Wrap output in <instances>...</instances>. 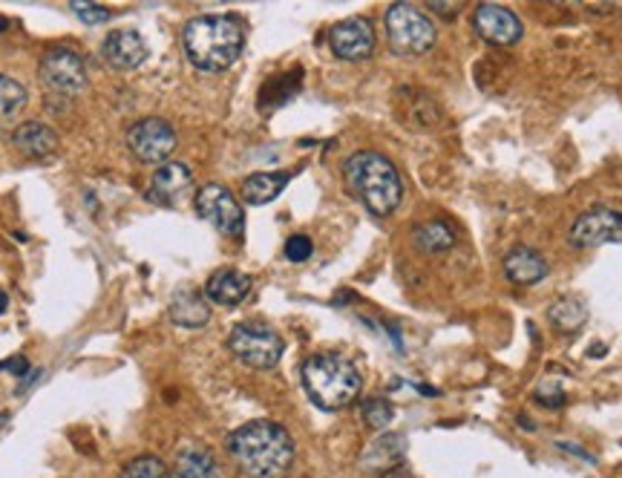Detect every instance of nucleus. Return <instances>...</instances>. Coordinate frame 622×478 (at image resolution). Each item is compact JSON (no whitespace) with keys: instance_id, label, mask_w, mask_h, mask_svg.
<instances>
[{"instance_id":"obj_1","label":"nucleus","mask_w":622,"mask_h":478,"mask_svg":"<svg viewBox=\"0 0 622 478\" xmlns=\"http://www.w3.org/2000/svg\"><path fill=\"white\" fill-rule=\"evenodd\" d=\"M228 450L248 478H283L294 461L289 429L274 421H248L228 436Z\"/></svg>"},{"instance_id":"obj_2","label":"nucleus","mask_w":622,"mask_h":478,"mask_svg":"<svg viewBox=\"0 0 622 478\" xmlns=\"http://www.w3.org/2000/svg\"><path fill=\"white\" fill-rule=\"evenodd\" d=\"M182 43L197 70L222 72L240 58L245 29L231 14H199L184 27Z\"/></svg>"},{"instance_id":"obj_3","label":"nucleus","mask_w":622,"mask_h":478,"mask_svg":"<svg viewBox=\"0 0 622 478\" xmlns=\"http://www.w3.org/2000/svg\"><path fill=\"white\" fill-rule=\"evenodd\" d=\"M347 182L352 193L375 217H389L401 205L403 185L395 165L375 150H361L347 162Z\"/></svg>"},{"instance_id":"obj_4","label":"nucleus","mask_w":622,"mask_h":478,"mask_svg":"<svg viewBox=\"0 0 622 478\" xmlns=\"http://www.w3.org/2000/svg\"><path fill=\"white\" fill-rule=\"evenodd\" d=\"M303 387L309 398L325 412H338L361 395V372L343 355H311L303 364Z\"/></svg>"},{"instance_id":"obj_5","label":"nucleus","mask_w":622,"mask_h":478,"mask_svg":"<svg viewBox=\"0 0 622 478\" xmlns=\"http://www.w3.org/2000/svg\"><path fill=\"white\" fill-rule=\"evenodd\" d=\"M387 36L398 56H424L435 43V23L412 3H395L387 9Z\"/></svg>"},{"instance_id":"obj_6","label":"nucleus","mask_w":622,"mask_h":478,"mask_svg":"<svg viewBox=\"0 0 622 478\" xmlns=\"http://www.w3.org/2000/svg\"><path fill=\"white\" fill-rule=\"evenodd\" d=\"M228 349L233 352V358H240L251 369H271L283 358V338L269 326L240 323L233 326Z\"/></svg>"},{"instance_id":"obj_7","label":"nucleus","mask_w":622,"mask_h":478,"mask_svg":"<svg viewBox=\"0 0 622 478\" xmlns=\"http://www.w3.org/2000/svg\"><path fill=\"white\" fill-rule=\"evenodd\" d=\"M197 211L199 217L208 219L217 231L228 233V237H242V231H245V213H242L240 202L233 199L231 190L222 188V185L211 182L205 188H199Z\"/></svg>"},{"instance_id":"obj_8","label":"nucleus","mask_w":622,"mask_h":478,"mask_svg":"<svg viewBox=\"0 0 622 478\" xmlns=\"http://www.w3.org/2000/svg\"><path fill=\"white\" fill-rule=\"evenodd\" d=\"M130 153L144 165L164 162L177 150V130L164 119H142L128 130Z\"/></svg>"},{"instance_id":"obj_9","label":"nucleus","mask_w":622,"mask_h":478,"mask_svg":"<svg viewBox=\"0 0 622 478\" xmlns=\"http://www.w3.org/2000/svg\"><path fill=\"white\" fill-rule=\"evenodd\" d=\"M41 81L52 92L78 96L87 87V67L81 56L67 47H56L41 58Z\"/></svg>"},{"instance_id":"obj_10","label":"nucleus","mask_w":622,"mask_h":478,"mask_svg":"<svg viewBox=\"0 0 622 478\" xmlns=\"http://www.w3.org/2000/svg\"><path fill=\"white\" fill-rule=\"evenodd\" d=\"M609 242H622V217L616 211L594 208L571 226V246L600 248Z\"/></svg>"},{"instance_id":"obj_11","label":"nucleus","mask_w":622,"mask_h":478,"mask_svg":"<svg viewBox=\"0 0 622 478\" xmlns=\"http://www.w3.org/2000/svg\"><path fill=\"white\" fill-rule=\"evenodd\" d=\"M329 47L343 61H363L375 52V29L367 18H347L332 27Z\"/></svg>"},{"instance_id":"obj_12","label":"nucleus","mask_w":622,"mask_h":478,"mask_svg":"<svg viewBox=\"0 0 622 478\" xmlns=\"http://www.w3.org/2000/svg\"><path fill=\"white\" fill-rule=\"evenodd\" d=\"M473 27L481 38L495 47H510L522 38V21L516 12L493 3H481L473 14Z\"/></svg>"},{"instance_id":"obj_13","label":"nucleus","mask_w":622,"mask_h":478,"mask_svg":"<svg viewBox=\"0 0 622 478\" xmlns=\"http://www.w3.org/2000/svg\"><path fill=\"white\" fill-rule=\"evenodd\" d=\"M191 182H193V173L188 165H182V162L162 165V168L153 173V179H150L148 202L170 208V205H177L179 199L188 193Z\"/></svg>"},{"instance_id":"obj_14","label":"nucleus","mask_w":622,"mask_h":478,"mask_svg":"<svg viewBox=\"0 0 622 478\" xmlns=\"http://www.w3.org/2000/svg\"><path fill=\"white\" fill-rule=\"evenodd\" d=\"M104 61L113 67V70H136V67H142L144 58H148V43L139 32L133 29H116L110 32L104 41Z\"/></svg>"},{"instance_id":"obj_15","label":"nucleus","mask_w":622,"mask_h":478,"mask_svg":"<svg viewBox=\"0 0 622 478\" xmlns=\"http://www.w3.org/2000/svg\"><path fill=\"white\" fill-rule=\"evenodd\" d=\"M12 141L27 159H50L58 150V133L41 121H27V125L18 127Z\"/></svg>"},{"instance_id":"obj_16","label":"nucleus","mask_w":622,"mask_h":478,"mask_svg":"<svg viewBox=\"0 0 622 478\" xmlns=\"http://www.w3.org/2000/svg\"><path fill=\"white\" fill-rule=\"evenodd\" d=\"M248 291H251V277L237 271V268H222L205 286L208 300L220 302V306H240Z\"/></svg>"},{"instance_id":"obj_17","label":"nucleus","mask_w":622,"mask_h":478,"mask_svg":"<svg viewBox=\"0 0 622 478\" xmlns=\"http://www.w3.org/2000/svg\"><path fill=\"white\" fill-rule=\"evenodd\" d=\"M504 275L513 282H519V286H536V282L544 280V275H548V262H544L533 248L519 246L513 248V251H508V257H504Z\"/></svg>"},{"instance_id":"obj_18","label":"nucleus","mask_w":622,"mask_h":478,"mask_svg":"<svg viewBox=\"0 0 622 478\" xmlns=\"http://www.w3.org/2000/svg\"><path fill=\"white\" fill-rule=\"evenodd\" d=\"M170 320L182 329H202L211 320V306L208 297H202L199 291H182L173 297L170 302Z\"/></svg>"},{"instance_id":"obj_19","label":"nucleus","mask_w":622,"mask_h":478,"mask_svg":"<svg viewBox=\"0 0 622 478\" xmlns=\"http://www.w3.org/2000/svg\"><path fill=\"white\" fill-rule=\"evenodd\" d=\"M177 478H225V472L211 450L184 447L177 458Z\"/></svg>"},{"instance_id":"obj_20","label":"nucleus","mask_w":622,"mask_h":478,"mask_svg":"<svg viewBox=\"0 0 622 478\" xmlns=\"http://www.w3.org/2000/svg\"><path fill=\"white\" fill-rule=\"evenodd\" d=\"M401 461H403L401 436H381L378 441L369 444L367 452H363L361 458V465L367 467V470H375V472L392 470V467H398Z\"/></svg>"},{"instance_id":"obj_21","label":"nucleus","mask_w":622,"mask_h":478,"mask_svg":"<svg viewBox=\"0 0 622 478\" xmlns=\"http://www.w3.org/2000/svg\"><path fill=\"white\" fill-rule=\"evenodd\" d=\"M289 179V173H254L242 182V197L248 205H265L283 193Z\"/></svg>"},{"instance_id":"obj_22","label":"nucleus","mask_w":622,"mask_h":478,"mask_svg":"<svg viewBox=\"0 0 622 478\" xmlns=\"http://www.w3.org/2000/svg\"><path fill=\"white\" fill-rule=\"evenodd\" d=\"M415 242L424 251H447V248H453L455 242V233L453 228L441 222V219H432V222H424L421 228H415Z\"/></svg>"},{"instance_id":"obj_23","label":"nucleus","mask_w":622,"mask_h":478,"mask_svg":"<svg viewBox=\"0 0 622 478\" xmlns=\"http://www.w3.org/2000/svg\"><path fill=\"white\" fill-rule=\"evenodd\" d=\"M548 320L556 326L559 331H576L588 320V309L580 300H559L556 306L548 309Z\"/></svg>"},{"instance_id":"obj_24","label":"nucleus","mask_w":622,"mask_h":478,"mask_svg":"<svg viewBox=\"0 0 622 478\" xmlns=\"http://www.w3.org/2000/svg\"><path fill=\"white\" fill-rule=\"evenodd\" d=\"M27 107V90L14 78L0 76V121H9Z\"/></svg>"},{"instance_id":"obj_25","label":"nucleus","mask_w":622,"mask_h":478,"mask_svg":"<svg viewBox=\"0 0 622 478\" xmlns=\"http://www.w3.org/2000/svg\"><path fill=\"white\" fill-rule=\"evenodd\" d=\"M361 416L372 429H383L395 418V409H392V404L387 398H367L361 407Z\"/></svg>"},{"instance_id":"obj_26","label":"nucleus","mask_w":622,"mask_h":478,"mask_svg":"<svg viewBox=\"0 0 622 478\" xmlns=\"http://www.w3.org/2000/svg\"><path fill=\"white\" fill-rule=\"evenodd\" d=\"M121 478H170V472H168V467H164L162 458L142 456L124 467Z\"/></svg>"},{"instance_id":"obj_27","label":"nucleus","mask_w":622,"mask_h":478,"mask_svg":"<svg viewBox=\"0 0 622 478\" xmlns=\"http://www.w3.org/2000/svg\"><path fill=\"white\" fill-rule=\"evenodd\" d=\"M72 12L87 23V27H96V23L110 21V9L96 7V3H84V0H72Z\"/></svg>"},{"instance_id":"obj_28","label":"nucleus","mask_w":622,"mask_h":478,"mask_svg":"<svg viewBox=\"0 0 622 478\" xmlns=\"http://www.w3.org/2000/svg\"><path fill=\"white\" fill-rule=\"evenodd\" d=\"M311 251H314V246H311V239L303 237V233H294V237L285 242V257H289L291 262L309 260Z\"/></svg>"},{"instance_id":"obj_29","label":"nucleus","mask_w":622,"mask_h":478,"mask_svg":"<svg viewBox=\"0 0 622 478\" xmlns=\"http://www.w3.org/2000/svg\"><path fill=\"white\" fill-rule=\"evenodd\" d=\"M0 369H14L12 375H27L29 364H27V358H9V360H3V364H0Z\"/></svg>"},{"instance_id":"obj_30","label":"nucleus","mask_w":622,"mask_h":478,"mask_svg":"<svg viewBox=\"0 0 622 478\" xmlns=\"http://www.w3.org/2000/svg\"><path fill=\"white\" fill-rule=\"evenodd\" d=\"M430 9H432V12H441V14H453L455 12V7H444V3H439V0H432Z\"/></svg>"},{"instance_id":"obj_31","label":"nucleus","mask_w":622,"mask_h":478,"mask_svg":"<svg viewBox=\"0 0 622 478\" xmlns=\"http://www.w3.org/2000/svg\"><path fill=\"white\" fill-rule=\"evenodd\" d=\"M9 309V297L3 295V291H0V315H3V311Z\"/></svg>"},{"instance_id":"obj_32","label":"nucleus","mask_w":622,"mask_h":478,"mask_svg":"<svg viewBox=\"0 0 622 478\" xmlns=\"http://www.w3.org/2000/svg\"><path fill=\"white\" fill-rule=\"evenodd\" d=\"M7 421H9L7 412H0V427H3V424H7Z\"/></svg>"},{"instance_id":"obj_33","label":"nucleus","mask_w":622,"mask_h":478,"mask_svg":"<svg viewBox=\"0 0 622 478\" xmlns=\"http://www.w3.org/2000/svg\"><path fill=\"white\" fill-rule=\"evenodd\" d=\"M3 29H7V21H3V18H0V32H3Z\"/></svg>"}]
</instances>
